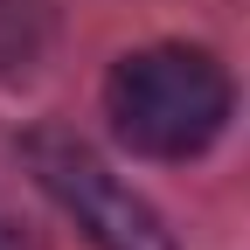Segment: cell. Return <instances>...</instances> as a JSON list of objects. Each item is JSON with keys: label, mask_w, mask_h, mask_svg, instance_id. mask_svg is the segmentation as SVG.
<instances>
[{"label": "cell", "mask_w": 250, "mask_h": 250, "mask_svg": "<svg viewBox=\"0 0 250 250\" xmlns=\"http://www.w3.org/2000/svg\"><path fill=\"white\" fill-rule=\"evenodd\" d=\"M104 111L111 132L146 153V160H195L229 118V77L208 49L188 42H153L118 56L104 77Z\"/></svg>", "instance_id": "cell-1"}, {"label": "cell", "mask_w": 250, "mask_h": 250, "mask_svg": "<svg viewBox=\"0 0 250 250\" xmlns=\"http://www.w3.org/2000/svg\"><path fill=\"white\" fill-rule=\"evenodd\" d=\"M28 167L56 195V208L98 243V250H174V229L160 223V208L132 195L98 153L70 132H28Z\"/></svg>", "instance_id": "cell-2"}, {"label": "cell", "mask_w": 250, "mask_h": 250, "mask_svg": "<svg viewBox=\"0 0 250 250\" xmlns=\"http://www.w3.org/2000/svg\"><path fill=\"white\" fill-rule=\"evenodd\" d=\"M0 250H35V236H28L14 215H0Z\"/></svg>", "instance_id": "cell-3"}]
</instances>
